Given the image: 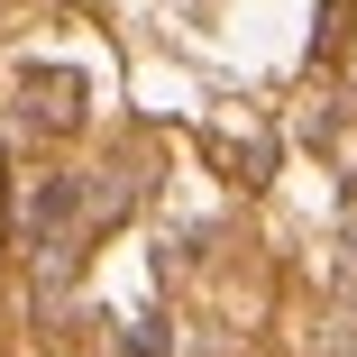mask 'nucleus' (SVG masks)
I'll list each match as a JSON object with an SVG mask.
<instances>
[{"label":"nucleus","mask_w":357,"mask_h":357,"mask_svg":"<svg viewBox=\"0 0 357 357\" xmlns=\"http://www.w3.org/2000/svg\"><path fill=\"white\" fill-rule=\"evenodd\" d=\"M83 101H92V83L74 64H19V119L28 128H46V137L83 128Z\"/></svg>","instance_id":"nucleus-1"}]
</instances>
